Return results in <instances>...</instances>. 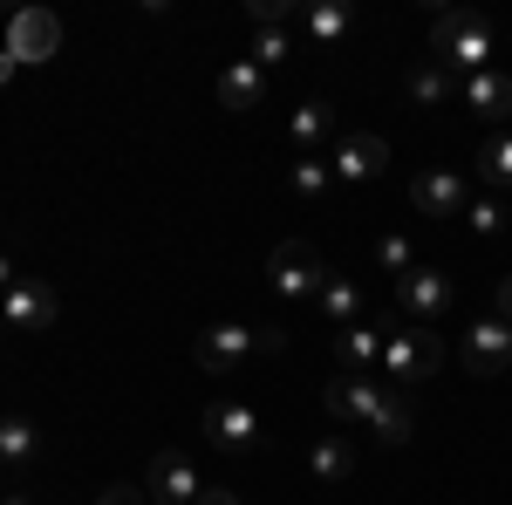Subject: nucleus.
I'll return each mask as SVG.
<instances>
[{
	"label": "nucleus",
	"instance_id": "nucleus-1",
	"mask_svg": "<svg viewBox=\"0 0 512 505\" xmlns=\"http://www.w3.org/2000/svg\"><path fill=\"white\" fill-rule=\"evenodd\" d=\"M431 62L451 69L458 82L485 76V69H499V28L485 14H472V7H444L431 21Z\"/></svg>",
	"mask_w": 512,
	"mask_h": 505
},
{
	"label": "nucleus",
	"instance_id": "nucleus-2",
	"mask_svg": "<svg viewBox=\"0 0 512 505\" xmlns=\"http://www.w3.org/2000/svg\"><path fill=\"white\" fill-rule=\"evenodd\" d=\"M437 369H444V342H437V328H390L383 362H376V376H383V383L410 389V383H431Z\"/></svg>",
	"mask_w": 512,
	"mask_h": 505
},
{
	"label": "nucleus",
	"instance_id": "nucleus-3",
	"mask_svg": "<svg viewBox=\"0 0 512 505\" xmlns=\"http://www.w3.org/2000/svg\"><path fill=\"white\" fill-rule=\"evenodd\" d=\"M321 280H328V267H321V253L308 246V239H280L274 253H267V287H274L280 301H315Z\"/></svg>",
	"mask_w": 512,
	"mask_h": 505
},
{
	"label": "nucleus",
	"instance_id": "nucleus-4",
	"mask_svg": "<svg viewBox=\"0 0 512 505\" xmlns=\"http://www.w3.org/2000/svg\"><path fill=\"white\" fill-rule=\"evenodd\" d=\"M21 69H35V62H55V48H62V14H48V7H21V14H7V41H0Z\"/></svg>",
	"mask_w": 512,
	"mask_h": 505
},
{
	"label": "nucleus",
	"instance_id": "nucleus-5",
	"mask_svg": "<svg viewBox=\"0 0 512 505\" xmlns=\"http://www.w3.org/2000/svg\"><path fill=\"white\" fill-rule=\"evenodd\" d=\"M328 171H335V185H376L390 171V144L376 130H342L328 151Z\"/></svg>",
	"mask_w": 512,
	"mask_h": 505
},
{
	"label": "nucleus",
	"instance_id": "nucleus-6",
	"mask_svg": "<svg viewBox=\"0 0 512 505\" xmlns=\"http://www.w3.org/2000/svg\"><path fill=\"white\" fill-rule=\"evenodd\" d=\"M55 314H62V294L35 280V273H21L7 294H0V321L7 328H21V335H41V328H55Z\"/></svg>",
	"mask_w": 512,
	"mask_h": 505
},
{
	"label": "nucleus",
	"instance_id": "nucleus-7",
	"mask_svg": "<svg viewBox=\"0 0 512 505\" xmlns=\"http://www.w3.org/2000/svg\"><path fill=\"white\" fill-rule=\"evenodd\" d=\"M396 308L410 314V328H437V321L451 314V273L410 267L403 280H396Z\"/></svg>",
	"mask_w": 512,
	"mask_h": 505
},
{
	"label": "nucleus",
	"instance_id": "nucleus-8",
	"mask_svg": "<svg viewBox=\"0 0 512 505\" xmlns=\"http://www.w3.org/2000/svg\"><path fill=\"white\" fill-rule=\"evenodd\" d=\"M246 355H260V328L253 321H212L198 335V369L205 376H233Z\"/></svg>",
	"mask_w": 512,
	"mask_h": 505
},
{
	"label": "nucleus",
	"instance_id": "nucleus-9",
	"mask_svg": "<svg viewBox=\"0 0 512 505\" xmlns=\"http://www.w3.org/2000/svg\"><path fill=\"white\" fill-rule=\"evenodd\" d=\"M410 198H417L424 219H465V205H472V178H465L458 164H437V171H417Z\"/></svg>",
	"mask_w": 512,
	"mask_h": 505
},
{
	"label": "nucleus",
	"instance_id": "nucleus-10",
	"mask_svg": "<svg viewBox=\"0 0 512 505\" xmlns=\"http://www.w3.org/2000/svg\"><path fill=\"white\" fill-rule=\"evenodd\" d=\"M144 492H151V505H198L205 499V478H198V465L185 451H158L151 471H144Z\"/></svg>",
	"mask_w": 512,
	"mask_h": 505
},
{
	"label": "nucleus",
	"instance_id": "nucleus-11",
	"mask_svg": "<svg viewBox=\"0 0 512 505\" xmlns=\"http://www.w3.org/2000/svg\"><path fill=\"white\" fill-rule=\"evenodd\" d=\"M458 355H465V369H472V376H506V369H512V321H499V314L472 321Z\"/></svg>",
	"mask_w": 512,
	"mask_h": 505
},
{
	"label": "nucleus",
	"instance_id": "nucleus-12",
	"mask_svg": "<svg viewBox=\"0 0 512 505\" xmlns=\"http://www.w3.org/2000/svg\"><path fill=\"white\" fill-rule=\"evenodd\" d=\"M383 396H390L383 376H335V383L321 389V410L342 417V424H369V417L383 410Z\"/></svg>",
	"mask_w": 512,
	"mask_h": 505
},
{
	"label": "nucleus",
	"instance_id": "nucleus-13",
	"mask_svg": "<svg viewBox=\"0 0 512 505\" xmlns=\"http://www.w3.org/2000/svg\"><path fill=\"white\" fill-rule=\"evenodd\" d=\"M205 437H212L219 451H253V444H260V410L239 403V396H212V403H205Z\"/></svg>",
	"mask_w": 512,
	"mask_h": 505
},
{
	"label": "nucleus",
	"instance_id": "nucleus-14",
	"mask_svg": "<svg viewBox=\"0 0 512 505\" xmlns=\"http://www.w3.org/2000/svg\"><path fill=\"white\" fill-rule=\"evenodd\" d=\"M383 342H390V328H376V321H349V328L335 335V355H342V369H349V376H376Z\"/></svg>",
	"mask_w": 512,
	"mask_h": 505
},
{
	"label": "nucleus",
	"instance_id": "nucleus-15",
	"mask_svg": "<svg viewBox=\"0 0 512 505\" xmlns=\"http://www.w3.org/2000/svg\"><path fill=\"white\" fill-rule=\"evenodd\" d=\"M458 96H465V110L485 117V123H506L512 117V76H506V69H485V76L458 82Z\"/></svg>",
	"mask_w": 512,
	"mask_h": 505
},
{
	"label": "nucleus",
	"instance_id": "nucleus-16",
	"mask_svg": "<svg viewBox=\"0 0 512 505\" xmlns=\"http://www.w3.org/2000/svg\"><path fill=\"white\" fill-rule=\"evenodd\" d=\"M267 103V69H253L246 55H239L233 69L219 76V110H233V117H246V110H260Z\"/></svg>",
	"mask_w": 512,
	"mask_h": 505
},
{
	"label": "nucleus",
	"instance_id": "nucleus-17",
	"mask_svg": "<svg viewBox=\"0 0 512 505\" xmlns=\"http://www.w3.org/2000/svg\"><path fill=\"white\" fill-rule=\"evenodd\" d=\"M315 308H321L328 328H349L355 314H362V287H355L349 273H328V280H321V294H315Z\"/></svg>",
	"mask_w": 512,
	"mask_h": 505
},
{
	"label": "nucleus",
	"instance_id": "nucleus-18",
	"mask_svg": "<svg viewBox=\"0 0 512 505\" xmlns=\"http://www.w3.org/2000/svg\"><path fill=\"white\" fill-rule=\"evenodd\" d=\"M41 458V430L28 417H0V471H21Z\"/></svg>",
	"mask_w": 512,
	"mask_h": 505
},
{
	"label": "nucleus",
	"instance_id": "nucleus-19",
	"mask_svg": "<svg viewBox=\"0 0 512 505\" xmlns=\"http://www.w3.org/2000/svg\"><path fill=\"white\" fill-rule=\"evenodd\" d=\"M308 471H315V485H342V478L355 471V444H349V437H315Z\"/></svg>",
	"mask_w": 512,
	"mask_h": 505
},
{
	"label": "nucleus",
	"instance_id": "nucleus-20",
	"mask_svg": "<svg viewBox=\"0 0 512 505\" xmlns=\"http://www.w3.org/2000/svg\"><path fill=\"white\" fill-rule=\"evenodd\" d=\"M349 0H321V7H308V14H301V28H308V41H315V48H328V41H342L349 35Z\"/></svg>",
	"mask_w": 512,
	"mask_h": 505
},
{
	"label": "nucleus",
	"instance_id": "nucleus-21",
	"mask_svg": "<svg viewBox=\"0 0 512 505\" xmlns=\"http://www.w3.org/2000/svg\"><path fill=\"white\" fill-rule=\"evenodd\" d=\"M478 178H485V192H506V185H512V130H492V137H485V151H478Z\"/></svg>",
	"mask_w": 512,
	"mask_h": 505
},
{
	"label": "nucleus",
	"instance_id": "nucleus-22",
	"mask_svg": "<svg viewBox=\"0 0 512 505\" xmlns=\"http://www.w3.org/2000/svg\"><path fill=\"white\" fill-rule=\"evenodd\" d=\"M369 430H376V444H410V430H417V417H410L403 389H390V396H383V410L369 417Z\"/></svg>",
	"mask_w": 512,
	"mask_h": 505
},
{
	"label": "nucleus",
	"instance_id": "nucleus-23",
	"mask_svg": "<svg viewBox=\"0 0 512 505\" xmlns=\"http://www.w3.org/2000/svg\"><path fill=\"white\" fill-rule=\"evenodd\" d=\"M451 96H458V76L437 69V62H424V69L410 76V103H417V110H437V103H451Z\"/></svg>",
	"mask_w": 512,
	"mask_h": 505
},
{
	"label": "nucleus",
	"instance_id": "nucleus-24",
	"mask_svg": "<svg viewBox=\"0 0 512 505\" xmlns=\"http://www.w3.org/2000/svg\"><path fill=\"white\" fill-rule=\"evenodd\" d=\"M328 130H335V110L328 103H301L294 110V151L315 157V144H328Z\"/></svg>",
	"mask_w": 512,
	"mask_h": 505
},
{
	"label": "nucleus",
	"instance_id": "nucleus-25",
	"mask_svg": "<svg viewBox=\"0 0 512 505\" xmlns=\"http://www.w3.org/2000/svg\"><path fill=\"white\" fill-rule=\"evenodd\" d=\"M465 226H472L478 239H499V233L512 226V219H506V198H499V192H472V205H465Z\"/></svg>",
	"mask_w": 512,
	"mask_h": 505
},
{
	"label": "nucleus",
	"instance_id": "nucleus-26",
	"mask_svg": "<svg viewBox=\"0 0 512 505\" xmlns=\"http://www.w3.org/2000/svg\"><path fill=\"white\" fill-rule=\"evenodd\" d=\"M287 55H294V28H253V48H246L253 69H280Z\"/></svg>",
	"mask_w": 512,
	"mask_h": 505
},
{
	"label": "nucleus",
	"instance_id": "nucleus-27",
	"mask_svg": "<svg viewBox=\"0 0 512 505\" xmlns=\"http://www.w3.org/2000/svg\"><path fill=\"white\" fill-rule=\"evenodd\" d=\"M287 185L301 198H328V185H335V171H328V157H294V171H287Z\"/></svg>",
	"mask_w": 512,
	"mask_h": 505
},
{
	"label": "nucleus",
	"instance_id": "nucleus-28",
	"mask_svg": "<svg viewBox=\"0 0 512 505\" xmlns=\"http://www.w3.org/2000/svg\"><path fill=\"white\" fill-rule=\"evenodd\" d=\"M376 260H383V273H390V280H403V273L417 267V246H410L403 233H383V239H376Z\"/></svg>",
	"mask_w": 512,
	"mask_h": 505
},
{
	"label": "nucleus",
	"instance_id": "nucleus-29",
	"mask_svg": "<svg viewBox=\"0 0 512 505\" xmlns=\"http://www.w3.org/2000/svg\"><path fill=\"white\" fill-rule=\"evenodd\" d=\"M253 28H294V7L287 0H253Z\"/></svg>",
	"mask_w": 512,
	"mask_h": 505
},
{
	"label": "nucleus",
	"instance_id": "nucleus-30",
	"mask_svg": "<svg viewBox=\"0 0 512 505\" xmlns=\"http://www.w3.org/2000/svg\"><path fill=\"white\" fill-rule=\"evenodd\" d=\"M96 505H151V492H144V485H137V492H130V485H110V492H96Z\"/></svg>",
	"mask_w": 512,
	"mask_h": 505
},
{
	"label": "nucleus",
	"instance_id": "nucleus-31",
	"mask_svg": "<svg viewBox=\"0 0 512 505\" xmlns=\"http://www.w3.org/2000/svg\"><path fill=\"white\" fill-rule=\"evenodd\" d=\"M260 328V355H280L287 349V328H274V321H253Z\"/></svg>",
	"mask_w": 512,
	"mask_h": 505
},
{
	"label": "nucleus",
	"instance_id": "nucleus-32",
	"mask_svg": "<svg viewBox=\"0 0 512 505\" xmlns=\"http://www.w3.org/2000/svg\"><path fill=\"white\" fill-rule=\"evenodd\" d=\"M198 505H246V492H233V485H205V499Z\"/></svg>",
	"mask_w": 512,
	"mask_h": 505
},
{
	"label": "nucleus",
	"instance_id": "nucleus-33",
	"mask_svg": "<svg viewBox=\"0 0 512 505\" xmlns=\"http://www.w3.org/2000/svg\"><path fill=\"white\" fill-rule=\"evenodd\" d=\"M499 321H512V273L499 280Z\"/></svg>",
	"mask_w": 512,
	"mask_h": 505
},
{
	"label": "nucleus",
	"instance_id": "nucleus-34",
	"mask_svg": "<svg viewBox=\"0 0 512 505\" xmlns=\"http://www.w3.org/2000/svg\"><path fill=\"white\" fill-rule=\"evenodd\" d=\"M14 280H21V267H14V260H7V253H0V294H7V287H14Z\"/></svg>",
	"mask_w": 512,
	"mask_h": 505
},
{
	"label": "nucleus",
	"instance_id": "nucleus-35",
	"mask_svg": "<svg viewBox=\"0 0 512 505\" xmlns=\"http://www.w3.org/2000/svg\"><path fill=\"white\" fill-rule=\"evenodd\" d=\"M14 69H21V62H14V55H7V48H0V89H7V82H14Z\"/></svg>",
	"mask_w": 512,
	"mask_h": 505
},
{
	"label": "nucleus",
	"instance_id": "nucleus-36",
	"mask_svg": "<svg viewBox=\"0 0 512 505\" xmlns=\"http://www.w3.org/2000/svg\"><path fill=\"white\" fill-rule=\"evenodd\" d=\"M0 505H28V492H0Z\"/></svg>",
	"mask_w": 512,
	"mask_h": 505
}]
</instances>
